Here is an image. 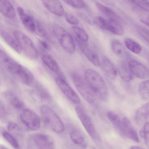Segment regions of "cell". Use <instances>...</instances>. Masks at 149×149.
<instances>
[{"label":"cell","mask_w":149,"mask_h":149,"mask_svg":"<svg viewBox=\"0 0 149 149\" xmlns=\"http://www.w3.org/2000/svg\"><path fill=\"white\" fill-rule=\"evenodd\" d=\"M84 79L95 95L105 100L108 97L107 86L102 76L93 69L88 68L85 71Z\"/></svg>","instance_id":"obj_1"},{"label":"cell","mask_w":149,"mask_h":149,"mask_svg":"<svg viewBox=\"0 0 149 149\" xmlns=\"http://www.w3.org/2000/svg\"><path fill=\"white\" fill-rule=\"evenodd\" d=\"M40 111L42 120L46 127L57 134L63 132L64 127L63 123L50 107L42 105L40 108Z\"/></svg>","instance_id":"obj_2"},{"label":"cell","mask_w":149,"mask_h":149,"mask_svg":"<svg viewBox=\"0 0 149 149\" xmlns=\"http://www.w3.org/2000/svg\"><path fill=\"white\" fill-rule=\"evenodd\" d=\"M53 33L63 49L68 53L72 54L75 50V44L74 39L64 28L57 24L52 26Z\"/></svg>","instance_id":"obj_3"},{"label":"cell","mask_w":149,"mask_h":149,"mask_svg":"<svg viewBox=\"0 0 149 149\" xmlns=\"http://www.w3.org/2000/svg\"><path fill=\"white\" fill-rule=\"evenodd\" d=\"M13 35L22 51H23L27 56L31 58L36 59L38 58V51L33 42L29 37L18 30L14 31Z\"/></svg>","instance_id":"obj_4"},{"label":"cell","mask_w":149,"mask_h":149,"mask_svg":"<svg viewBox=\"0 0 149 149\" xmlns=\"http://www.w3.org/2000/svg\"><path fill=\"white\" fill-rule=\"evenodd\" d=\"M74 84L76 89L82 97L89 103L94 102L95 95L92 91L84 78L76 74L72 75Z\"/></svg>","instance_id":"obj_5"},{"label":"cell","mask_w":149,"mask_h":149,"mask_svg":"<svg viewBox=\"0 0 149 149\" xmlns=\"http://www.w3.org/2000/svg\"><path fill=\"white\" fill-rule=\"evenodd\" d=\"M94 22L101 28L116 35H122L124 32L123 27L117 21L115 20L107 19L101 16H98L95 18Z\"/></svg>","instance_id":"obj_6"},{"label":"cell","mask_w":149,"mask_h":149,"mask_svg":"<svg viewBox=\"0 0 149 149\" xmlns=\"http://www.w3.org/2000/svg\"><path fill=\"white\" fill-rule=\"evenodd\" d=\"M20 118L23 124L31 130H37L40 127V120L39 117L30 109H23L20 113Z\"/></svg>","instance_id":"obj_7"},{"label":"cell","mask_w":149,"mask_h":149,"mask_svg":"<svg viewBox=\"0 0 149 149\" xmlns=\"http://www.w3.org/2000/svg\"><path fill=\"white\" fill-rule=\"evenodd\" d=\"M75 110L85 130L93 139L97 138V135L93 124L88 116L82 108L79 106H77Z\"/></svg>","instance_id":"obj_8"},{"label":"cell","mask_w":149,"mask_h":149,"mask_svg":"<svg viewBox=\"0 0 149 149\" xmlns=\"http://www.w3.org/2000/svg\"><path fill=\"white\" fill-rule=\"evenodd\" d=\"M55 81L57 86L70 100L75 104L80 103V100L78 96L63 79L57 77L55 78Z\"/></svg>","instance_id":"obj_9"},{"label":"cell","mask_w":149,"mask_h":149,"mask_svg":"<svg viewBox=\"0 0 149 149\" xmlns=\"http://www.w3.org/2000/svg\"><path fill=\"white\" fill-rule=\"evenodd\" d=\"M128 67L132 74L141 79H146L149 77V71L147 68L139 61L131 60L128 63Z\"/></svg>","instance_id":"obj_10"},{"label":"cell","mask_w":149,"mask_h":149,"mask_svg":"<svg viewBox=\"0 0 149 149\" xmlns=\"http://www.w3.org/2000/svg\"><path fill=\"white\" fill-rule=\"evenodd\" d=\"M76 42L80 50L88 60L93 65L96 66L101 65L99 58L93 50L91 49L84 42L78 38L76 39Z\"/></svg>","instance_id":"obj_11"},{"label":"cell","mask_w":149,"mask_h":149,"mask_svg":"<svg viewBox=\"0 0 149 149\" xmlns=\"http://www.w3.org/2000/svg\"><path fill=\"white\" fill-rule=\"evenodd\" d=\"M35 143L39 149H54V142L49 136L44 133H39L35 135Z\"/></svg>","instance_id":"obj_12"},{"label":"cell","mask_w":149,"mask_h":149,"mask_svg":"<svg viewBox=\"0 0 149 149\" xmlns=\"http://www.w3.org/2000/svg\"><path fill=\"white\" fill-rule=\"evenodd\" d=\"M122 121V134L137 142H139L138 135L130 120L127 117H123Z\"/></svg>","instance_id":"obj_13"},{"label":"cell","mask_w":149,"mask_h":149,"mask_svg":"<svg viewBox=\"0 0 149 149\" xmlns=\"http://www.w3.org/2000/svg\"><path fill=\"white\" fill-rule=\"evenodd\" d=\"M42 1L45 8L51 13L59 17L63 15L64 8L59 1L44 0Z\"/></svg>","instance_id":"obj_14"},{"label":"cell","mask_w":149,"mask_h":149,"mask_svg":"<svg viewBox=\"0 0 149 149\" xmlns=\"http://www.w3.org/2000/svg\"><path fill=\"white\" fill-rule=\"evenodd\" d=\"M17 10L20 19L24 27L29 31L34 32L36 23L35 20L33 18L26 14L21 7H17Z\"/></svg>","instance_id":"obj_15"},{"label":"cell","mask_w":149,"mask_h":149,"mask_svg":"<svg viewBox=\"0 0 149 149\" xmlns=\"http://www.w3.org/2000/svg\"><path fill=\"white\" fill-rule=\"evenodd\" d=\"M101 65L105 73L109 78H115L117 74V70L111 62L107 57H103Z\"/></svg>","instance_id":"obj_16"},{"label":"cell","mask_w":149,"mask_h":149,"mask_svg":"<svg viewBox=\"0 0 149 149\" xmlns=\"http://www.w3.org/2000/svg\"><path fill=\"white\" fill-rule=\"evenodd\" d=\"M0 12L5 17L10 19L13 18L16 16L14 8L7 0H0Z\"/></svg>","instance_id":"obj_17"},{"label":"cell","mask_w":149,"mask_h":149,"mask_svg":"<svg viewBox=\"0 0 149 149\" xmlns=\"http://www.w3.org/2000/svg\"><path fill=\"white\" fill-rule=\"evenodd\" d=\"M149 103L143 104L136 111L135 115V119L138 123L141 124L145 123L149 118Z\"/></svg>","instance_id":"obj_18"},{"label":"cell","mask_w":149,"mask_h":149,"mask_svg":"<svg viewBox=\"0 0 149 149\" xmlns=\"http://www.w3.org/2000/svg\"><path fill=\"white\" fill-rule=\"evenodd\" d=\"M2 38L7 44L18 53L22 52L20 47L15 38L8 33L3 31L1 33Z\"/></svg>","instance_id":"obj_19"},{"label":"cell","mask_w":149,"mask_h":149,"mask_svg":"<svg viewBox=\"0 0 149 149\" xmlns=\"http://www.w3.org/2000/svg\"><path fill=\"white\" fill-rule=\"evenodd\" d=\"M96 6L100 11L109 19L117 20L120 19V17L111 8L99 2L96 3Z\"/></svg>","instance_id":"obj_20"},{"label":"cell","mask_w":149,"mask_h":149,"mask_svg":"<svg viewBox=\"0 0 149 149\" xmlns=\"http://www.w3.org/2000/svg\"><path fill=\"white\" fill-rule=\"evenodd\" d=\"M106 114L108 118L114 126L122 134L123 125L122 121L118 115L113 112L111 111H107V112Z\"/></svg>","instance_id":"obj_21"},{"label":"cell","mask_w":149,"mask_h":149,"mask_svg":"<svg viewBox=\"0 0 149 149\" xmlns=\"http://www.w3.org/2000/svg\"><path fill=\"white\" fill-rule=\"evenodd\" d=\"M44 63L51 70L58 72L59 71V67L57 62L50 56L43 55L42 58Z\"/></svg>","instance_id":"obj_22"},{"label":"cell","mask_w":149,"mask_h":149,"mask_svg":"<svg viewBox=\"0 0 149 149\" xmlns=\"http://www.w3.org/2000/svg\"><path fill=\"white\" fill-rule=\"evenodd\" d=\"M70 137L75 144L81 146L84 145L85 142V138L82 134L78 130H72L70 133Z\"/></svg>","instance_id":"obj_23"},{"label":"cell","mask_w":149,"mask_h":149,"mask_svg":"<svg viewBox=\"0 0 149 149\" xmlns=\"http://www.w3.org/2000/svg\"><path fill=\"white\" fill-rule=\"evenodd\" d=\"M124 43L126 47L132 52L136 54L140 53L141 50L140 45L134 40L126 38L124 40Z\"/></svg>","instance_id":"obj_24"},{"label":"cell","mask_w":149,"mask_h":149,"mask_svg":"<svg viewBox=\"0 0 149 149\" xmlns=\"http://www.w3.org/2000/svg\"><path fill=\"white\" fill-rule=\"evenodd\" d=\"M149 81L146 80L141 83L139 86V93L141 98L144 100H147L149 98Z\"/></svg>","instance_id":"obj_25"},{"label":"cell","mask_w":149,"mask_h":149,"mask_svg":"<svg viewBox=\"0 0 149 149\" xmlns=\"http://www.w3.org/2000/svg\"><path fill=\"white\" fill-rule=\"evenodd\" d=\"M111 47L113 53L117 55H123L125 51L123 45L117 40H113L112 41L111 43Z\"/></svg>","instance_id":"obj_26"},{"label":"cell","mask_w":149,"mask_h":149,"mask_svg":"<svg viewBox=\"0 0 149 149\" xmlns=\"http://www.w3.org/2000/svg\"><path fill=\"white\" fill-rule=\"evenodd\" d=\"M118 72L120 77L124 81L128 82L132 79V74L128 67L122 66L118 69Z\"/></svg>","instance_id":"obj_27"},{"label":"cell","mask_w":149,"mask_h":149,"mask_svg":"<svg viewBox=\"0 0 149 149\" xmlns=\"http://www.w3.org/2000/svg\"><path fill=\"white\" fill-rule=\"evenodd\" d=\"M72 29L78 39L84 42L88 41V35L82 29L78 26H72Z\"/></svg>","instance_id":"obj_28"},{"label":"cell","mask_w":149,"mask_h":149,"mask_svg":"<svg viewBox=\"0 0 149 149\" xmlns=\"http://www.w3.org/2000/svg\"><path fill=\"white\" fill-rule=\"evenodd\" d=\"M149 125L148 122H146L141 130L140 134L143 138L146 146L149 147Z\"/></svg>","instance_id":"obj_29"},{"label":"cell","mask_w":149,"mask_h":149,"mask_svg":"<svg viewBox=\"0 0 149 149\" xmlns=\"http://www.w3.org/2000/svg\"><path fill=\"white\" fill-rule=\"evenodd\" d=\"M3 138L15 149H18L19 146L16 139L10 133L4 131L2 133Z\"/></svg>","instance_id":"obj_30"},{"label":"cell","mask_w":149,"mask_h":149,"mask_svg":"<svg viewBox=\"0 0 149 149\" xmlns=\"http://www.w3.org/2000/svg\"><path fill=\"white\" fill-rule=\"evenodd\" d=\"M63 1L73 7L77 8H82L86 6V3L82 0H66Z\"/></svg>","instance_id":"obj_31"},{"label":"cell","mask_w":149,"mask_h":149,"mask_svg":"<svg viewBox=\"0 0 149 149\" xmlns=\"http://www.w3.org/2000/svg\"><path fill=\"white\" fill-rule=\"evenodd\" d=\"M35 23L36 27L34 33L40 37H45L47 34V32L45 28L38 21L35 20Z\"/></svg>","instance_id":"obj_32"},{"label":"cell","mask_w":149,"mask_h":149,"mask_svg":"<svg viewBox=\"0 0 149 149\" xmlns=\"http://www.w3.org/2000/svg\"><path fill=\"white\" fill-rule=\"evenodd\" d=\"M131 1L141 9L146 11H149V3L148 1L133 0Z\"/></svg>","instance_id":"obj_33"},{"label":"cell","mask_w":149,"mask_h":149,"mask_svg":"<svg viewBox=\"0 0 149 149\" xmlns=\"http://www.w3.org/2000/svg\"><path fill=\"white\" fill-rule=\"evenodd\" d=\"M12 105L15 108L20 109L23 106V103L19 99L16 97H13L10 100Z\"/></svg>","instance_id":"obj_34"},{"label":"cell","mask_w":149,"mask_h":149,"mask_svg":"<svg viewBox=\"0 0 149 149\" xmlns=\"http://www.w3.org/2000/svg\"><path fill=\"white\" fill-rule=\"evenodd\" d=\"M65 17L66 21L70 24L76 25L79 23V20L77 18L71 14H66Z\"/></svg>","instance_id":"obj_35"},{"label":"cell","mask_w":149,"mask_h":149,"mask_svg":"<svg viewBox=\"0 0 149 149\" xmlns=\"http://www.w3.org/2000/svg\"><path fill=\"white\" fill-rule=\"evenodd\" d=\"M8 130L10 132L15 134H19L20 132V128L16 123L13 122H9L7 126Z\"/></svg>","instance_id":"obj_36"},{"label":"cell","mask_w":149,"mask_h":149,"mask_svg":"<svg viewBox=\"0 0 149 149\" xmlns=\"http://www.w3.org/2000/svg\"><path fill=\"white\" fill-rule=\"evenodd\" d=\"M139 32L144 39L148 42L149 36L148 31L146 29L143 28H141L139 30Z\"/></svg>","instance_id":"obj_37"},{"label":"cell","mask_w":149,"mask_h":149,"mask_svg":"<svg viewBox=\"0 0 149 149\" xmlns=\"http://www.w3.org/2000/svg\"><path fill=\"white\" fill-rule=\"evenodd\" d=\"M39 42L40 45L43 48L46 49H49L48 45L45 41L42 40H40Z\"/></svg>","instance_id":"obj_38"},{"label":"cell","mask_w":149,"mask_h":149,"mask_svg":"<svg viewBox=\"0 0 149 149\" xmlns=\"http://www.w3.org/2000/svg\"><path fill=\"white\" fill-rule=\"evenodd\" d=\"M5 112V110L3 106L0 103V116L4 114Z\"/></svg>","instance_id":"obj_39"},{"label":"cell","mask_w":149,"mask_h":149,"mask_svg":"<svg viewBox=\"0 0 149 149\" xmlns=\"http://www.w3.org/2000/svg\"><path fill=\"white\" fill-rule=\"evenodd\" d=\"M130 149H143L142 148L137 146H131Z\"/></svg>","instance_id":"obj_40"}]
</instances>
